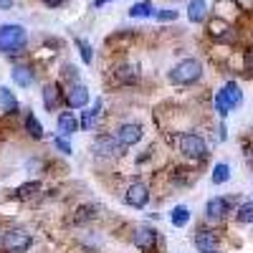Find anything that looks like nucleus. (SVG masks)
I'll return each instance as SVG.
<instances>
[{
  "label": "nucleus",
  "mask_w": 253,
  "mask_h": 253,
  "mask_svg": "<svg viewBox=\"0 0 253 253\" xmlns=\"http://www.w3.org/2000/svg\"><path fill=\"white\" fill-rule=\"evenodd\" d=\"M142 137H144V129H142V124H137V122H126V124H122L117 129V139L124 147H134L137 142H142Z\"/></svg>",
  "instance_id": "9"
},
{
  "label": "nucleus",
  "mask_w": 253,
  "mask_h": 253,
  "mask_svg": "<svg viewBox=\"0 0 253 253\" xmlns=\"http://www.w3.org/2000/svg\"><path fill=\"white\" fill-rule=\"evenodd\" d=\"M66 101L71 109H84L89 104V89L84 86V84H71V89L66 94Z\"/></svg>",
  "instance_id": "12"
},
{
  "label": "nucleus",
  "mask_w": 253,
  "mask_h": 253,
  "mask_svg": "<svg viewBox=\"0 0 253 253\" xmlns=\"http://www.w3.org/2000/svg\"><path fill=\"white\" fill-rule=\"evenodd\" d=\"M0 241H3V230H0Z\"/></svg>",
  "instance_id": "38"
},
{
  "label": "nucleus",
  "mask_w": 253,
  "mask_h": 253,
  "mask_svg": "<svg viewBox=\"0 0 253 253\" xmlns=\"http://www.w3.org/2000/svg\"><path fill=\"white\" fill-rule=\"evenodd\" d=\"M203 76V63L198 58H182L177 66L170 71V81L177 86H190Z\"/></svg>",
  "instance_id": "2"
},
{
  "label": "nucleus",
  "mask_w": 253,
  "mask_h": 253,
  "mask_svg": "<svg viewBox=\"0 0 253 253\" xmlns=\"http://www.w3.org/2000/svg\"><path fill=\"white\" fill-rule=\"evenodd\" d=\"M76 48H79V53H81V61H84V63H91V61H94L91 46H89L84 38H76Z\"/></svg>",
  "instance_id": "28"
},
{
  "label": "nucleus",
  "mask_w": 253,
  "mask_h": 253,
  "mask_svg": "<svg viewBox=\"0 0 253 253\" xmlns=\"http://www.w3.org/2000/svg\"><path fill=\"white\" fill-rule=\"evenodd\" d=\"M56 124H58L61 137H74V134L81 129V124H79V119H76L74 112H61L58 119H56Z\"/></svg>",
  "instance_id": "13"
},
{
  "label": "nucleus",
  "mask_w": 253,
  "mask_h": 253,
  "mask_svg": "<svg viewBox=\"0 0 253 253\" xmlns=\"http://www.w3.org/2000/svg\"><path fill=\"white\" fill-rule=\"evenodd\" d=\"M99 112H101V101L96 99V104L91 109H86V112H81V119H79V124H81V129L84 132H91L94 126H96V122H99Z\"/></svg>",
  "instance_id": "17"
},
{
  "label": "nucleus",
  "mask_w": 253,
  "mask_h": 253,
  "mask_svg": "<svg viewBox=\"0 0 253 253\" xmlns=\"http://www.w3.org/2000/svg\"><path fill=\"white\" fill-rule=\"evenodd\" d=\"M205 13H208V0H190L187 3L190 23H200V20H205Z\"/></svg>",
  "instance_id": "19"
},
{
  "label": "nucleus",
  "mask_w": 253,
  "mask_h": 253,
  "mask_svg": "<svg viewBox=\"0 0 253 253\" xmlns=\"http://www.w3.org/2000/svg\"><path fill=\"white\" fill-rule=\"evenodd\" d=\"M215 253H220V251H215Z\"/></svg>",
  "instance_id": "39"
},
{
  "label": "nucleus",
  "mask_w": 253,
  "mask_h": 253,
  "mask_svg": "<svg viewBox=\"0 0 253 253\" xmlns=\"http://www.w3.org/2000/svg\"><path fill=\"white\" fill-rule=\"evenodd\" d=\"M38 193H41V182H38V180H31V182L20 185V187L15 190V198H18V200H31V198H36Z\"/></svg>",
  "instance_id": "21"
},
{
  "label": "nucleus",
  "mask_w": 253,
  "mask_h": 253,
  "mask_svg": "<svg viewBox=\"0 0 253 253\" xmlns=\"http://www.w3.org/2000/svg\"><path fill=\"white\" fill-rule=\"evenodd\" d=\"M124 203L129 208H144L147 203H150V187H147L144 182H139V180L129 182L126 190H124Z\"/></svg>",
  "instance_id": "6"
},
{
  "label": "nucleus",
  "mask_w": 253,
  "mask_h": 253,
  "mask_svg": "<svg viewBox=\"0 0 253 253\" xmlns=\"http://www.w3.org/2000/svg\"><path fill=\"white\" fill-rule=\"evenodd\" d=\"M129 15L132 18H150V15H155V8H152L150 0H142V3H134L129 8Z\"/></svg>",
  "instance_id": "24"
},
{
  "label": "nucleus",
  "mask_w": 253,
  "mask_h": 253,
  "mask_svg": "<svg viewBox=\"0 0 253 253\" xmlns=\"http://www.w3.org/2000/svg\"><path fill=\"white\" fill-rule=\"evenodd\" d=\"M91 150L96 157H119V155H124L126 147L117 139V134H99L91 142Z\"/></svg>",
  "instance_id": "5"
},
{
  "label": "nucleus",
  "mask_w": 253,
  "mask_h": 253,
  "mask_svg": "<svg viewBox=\"0 0 253 253\" xmlns=\"http://www.w3.org/2000/svg\"><path fill=\"white\" fill-rule=\"evenodd\" d=\"M53 147L61 152V155H71V144L66 137H53Z\"/></svg>",
  "instance_id": "29"
},
{
  "label": "nucleus",
  "mask_w": 253,
  "mask_h": 253,
  "mask_svg": "<svg viewBox=\"0 0 253 253\" xmlns=\"http://www.w3.org/2000/svg\"><path fill=\"white\" fill-rule=\"evenodd\" d=\"M223 91H225V96H228V101H230V107H233V109L243 104V91H241V86L236 81H228L223 86Z\"/></svg>",
  "instance_id": "20"
},
{
  "label": "nucleus",
  "mask_w": 253,
  "mask_h": 253,
  "mask_svg": "<svg viewBox=\"0 0 253 253\" xmlns=\"http://www.w3.org/2000/svg\"><path fill=\"white\" fill-rule=\"evenodd\" d=\"M5 253H26L33 246V236L23 228H10L3 233V241H0Z\"/></svg>",
  "instance_id": "3"
},
{
  "label": "nucleus",
  "mask_w": 253,
  "mask_h": 253,
  "mask_svg": "<svg viewBox=\"0 0 253 253\" xmlns=\"http://www.w3.org/2000/svg\"><path fill=\"white\" fill-rule=\"evenodd\" d=\"M225 31H230L225 23H218V20H215V23L213 26H210V33H213V36H218V38H225Z\"/></svg>",
  "instance_id": "31"
},
{
  "label": "nucleus",
  "mask_w": 253,
  "mask_h": 253,
  "mask_svg": "<svg viewBox=\"0 0 253 253\" xmlns=\"http://www.w3.org/2000/svg\"><path fill=\"white\" fill-rule=\"evenodd\" d=\"M112 79H114V84H119V86H132V84L139 81V66L137 63H119V66H114V71H112Z\"/></svg>",
  "instance_id": "8"
},
{
  "label": "nucleus",
  "mask_w": 253,
  "mask_h": 253,
  "mask_svg": "<svg viewBox=\"0 0 253 253\" xmlns=\"http://www.w3.org/2000/svg\"><path fill=\"white\" fill-rule=\"evenodd\" d=\"M243 63H246V69H248V71H253V48H251V51L246 53V58H243Z\"/></svg>",
  "instance_id": "33"
},
{
  "label": "nucleus",
  "mask_w": 253,
  "mask_h": 253,
  "mask_svg": "<svg viewBox=\"0 0 253 253\" xmlns=\"http://www.w3.org/2000/svg\"><path fill=\"white\" fill-rule=\"evenodd\" d=\"M236 220L238 223H253V203H243L236 210Z\"/></svg>",
  "instance_id": "27"
},
{
  "label": "nucleus",
  "mask_w": 253,
  "mask_h": 253,
  "mask_svg": "<svg viewBox=\"0 0 253 253\" xmlns=\"http://www.w3.org/2000/svg\"><path fill=\"white\" fill-rule=\"evenodd\" d=\"M10 79H13V81L18 84V86L28 89V86H33L36 71H33L31 66H26V63H18V66H13V71H10Z\"/></svg>",
  "instance_id": "14"
},
{
  "label": "nucleus",
  "mask_w": 253,
  "mask_h": 253,
  "mask_svg": "<svg viewBox=\"0 0 253 253\" xmlns=\"http://www.w3.org/2000/svg\"><path fill=\"white\" fill-rule=\"evenodd\" d=\"M26 132L33 139H43V124L36 119V114H26Z\"/></svg>",
  "instance_id": "23"
},
{
  "label": "nucleus",
  "mask_w": 253,
  "mask_h": 253,
  "mask_svg": "<svg viewBox=\"0 0 253 253\" xmlns=\"http://www.w3.org/2000/svg\"><path fill=\"white\" fill-rule=\"evenodd\" d=\"M132 243L139 251H144V253H152L157 248V243H160V233L155 228H150V225H139L134 230V236H132Z\"/></svg>",
  "instance_id": "7"
},
{
  "label": "nucleus",
  "mask_w": 253,
  "mask_h": 253,
  "mask_svg": "<svg viewBox=\"0 0 253 253\" xmlns=\"http://www.w3.org/2000/svg\"><path fill=\"white\" fill-rule=\"evenodd\" d=\"M157 20H177V10L175 8H165V10H155Z\"/></svg>",
  "instance_id": "30"
},
{
  "label": "nucleus",
  "mask_w": 253,
  "mask_h": 253,
  "mask_svg": "<svg viewBox=\"0 0 253 253\" xmlns=\"http://www.w3.org/2000/svg\"><path fill=\"white\" fill-rule=\"evenodd\" d=\"M0 109H3L5 114H18L20 112L15 91H10L8 86H0Z\"/></svg>",
  "instance_id": "18"
},
{
  "label": "nucleus",
  "mask_w": 253,
  "mask_h": 253,
  "mask_svg": "<svg viewBox=\"0 0 253 253\" xmlns=\"http://www.w3.org/2000/svg\"><path fill=\"white\" fill-rule=\"evenodd\" d=\"M246 157H248V160H251V165H253V147H251V150L246 152Z\"/></svg>",
  "instance_id": "37"
},
{
  "label": "nucleus",
  "mask_w": 253,
  "mask_h": 253,
  "mask_svg": "<svg viewBox=\"0 0 253 253\" xmlns=\"http://www.w3.org/2000/svg\"><path fill=\"white\" fill-rule=\"evenodd\" d=\"M230 109H233V107H230V101H228L225 91L220 89V91L215 94V112H218L220 117H228V114H230Z\"/></svg>",
  "instance_id": "26"
},
{
  "label": "nucleus",
  "mask_w": 253,
  "mask_h": 253,
  "mask_svg": "<svg viewBox=\"0 0 253 253\" xmlns=\"http://www.w3.org/2000/svg\"><path fill=\"white\" fill-rule=\"evenodd\" d=\"M63 76H66L71 84H79V71H76L74 66H66V69H63Z\"/></svg>",
  "instance_id": "32"
},
{
  "label": "nucleus",
  "mask_w": 253,
  "mask_h": 253,
  "mask_svg": "<svg viewBox=\"0 0 253 253\" xmlns=\"http://www.w3.org/2000/svg\"><path fill=\"white\" fill-rule=\"evenodd\" d=\"M230 205H233V200H230V198H210L208 205H205L208 220H223L225 213H230Z\"/></svg>",
  "instance_id": "11"
},
{
  "label": "nucleus",
  "mask_w": 253,
  "mask_h": 253,
  "mask_svg": "<svg viewBox=\"0 0 253 253\" xmlns=\"http://www.w3.org/2000/svg\"><path fill=\"white\" fill-rule=\"evenodd\" d=\"M13 8V0H0V10H10Z\"/></svg>",
  "instance_id": "35"
},
{
  "label": "nucleus",
  "mask_w": 253,
  "mask_h": 253,
  "mask_svg": "<svg viewBox=\"0 0 253 253\" xmlns=\"http://www.w3.org/2000/svg\"><path fill=\"white\" fill-rule=\"evenodd\" d=\"M230 180V167L225 165V162H218L215 167H213V182L215 185H223V182H228Z\"/></svg>",
  "instance_id": "25"
},
{
  "label": "nucleus",
  "mask_w": 253,
  "mask_h": 253,
  "mask_svg": "<svg viewBox=\"0 0 253 253\" xmlns=\"http://www.w3.org/2000/svg\"><path fill=\"white\" fill-rule=\"evenodd\" d=\"M43 3L48 5V8H58V5H63L66 0H43Z\"/></svg>",
  "instance_id": "34"
},
{
  "label": "nucleus",
  "mask_w": 253,
  "mask_h": 253,
  "mask_svg": "<svg viewBox=\"0 0 253 253\" xmlns=\"http://www.w3.org/2000/svg\"><path fill=\"white\" fill-rule=\"evenodd\" d=\"M193 241H195V248H198L200 253H215L218 246H220L218 233H215V230H210V228H200Z\"/></svg>",
  "instance_id": "10"
},
{
  "label": "nucleus",
  "mask_w": 253,
  "mask_h": 253,
  "mask_svg": "<svg viewBox=\"0 0 253 253\" xmlns=\"http://www.w3.org/2000/svg\"><path fill=\"white\" fill-rule=\"evenodd\" d=\"M180 152L190 160H205L208 157V144L200 134L185 132V134H180Z\"/></svg>",
  "instance_id": "4"
},
{
  "label": "nucleus",
  "mask_w": 253,
  "mask_h": 253,
  "mask_svg": "<svg viewBox=\"0 0 253 253\" xmlns=\"http://www.w3.org/2000/svg\"><path fill=\"white\" fill-rule=\"evenodd\" d=\"M107 3H112V0H94V8H101V5H107Z\"/></svg>",
  "instance_id": "36"
},
{
  "label": "nucleus",
  "mask_w": 253,
  "mask_h": 253,
  "mask_svg": "<svg viewBox=\"0 0 253 253\" xmlns=\"http://www.w3.org/2000/svg\"><path fill=\"white\" fill-rule=\"evenodd\" d=\"M41 96H43V107H46L48 112H56L58 104H61V99H63L58 84H46L43 91H41Z\"/></svg>",
  "instance_id": "15"
},
{
  "label": "nucleus",
  "mask_w": 253,
  "mask_h": 253,
  "mask_svg": "<svg viewBox=\"0 0 253 253\" xmlns=\"http://www.w3.org/2000/svg\"><path fill=\"white\" fill-rule=\"evenodd\" d=\"M170 220H172V225H175V228L187 225V223H190V208H187V205H177V208H172Z\"/></svg>",
  "instance_id": "22"
},
{
  "label": "nucleus",
  "mask_w": 253,
  "mask_h": 253,
  "mask_svg": "<svg viewBox=\"0 0 253 253\" xmlns=\"http://www.w3.org/2000/svg\"><path fill=\"white\" fill-rule=\"evenodd\" d=\"M96 215H99V208H96V205H79V208L74 210L71 220H74L76 225H86V223L96 220Z\"/></svg>",
  "instance_id": "16"
},
{
  "label": "nucleus",
  "mask_w": 253,
  "mask_h": 253,
  "mask_svg": "<svg viewBox=\"0 0 253 253\" xmlns=\"http://www.w3.org/2000/svg\"><path fill=\"white\" fill-rule=\"evenodd\" d=\"M26 28L18 23H5L0 26V53H20L26 46Z\"/></svg>",
  "instance_id": "1"
}]
</instances>
